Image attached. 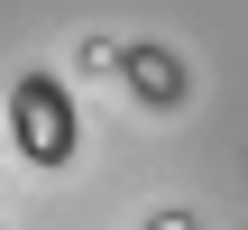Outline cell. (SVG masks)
Listing matches in <instances>:
<instances>
[{"label": "cell", "mask_w": 248, "mask_h": 230, "mask_svg": "<svg viewBox=\"0 0 248 230\" xmlns=\"http://www.w3.org/2000/svg\"><path fill=\"white\" fill-rule=\"evenodd\" d=\"M18 129H28V157H37V166H64V157H74V120H64V101H55L46 74L18 83Z\"/></svg>", "instance_id": "1"}]
</instances>
